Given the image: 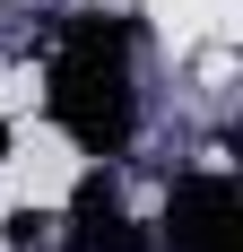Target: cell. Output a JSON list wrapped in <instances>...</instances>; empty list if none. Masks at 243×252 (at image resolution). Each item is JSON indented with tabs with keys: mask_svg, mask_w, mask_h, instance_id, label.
<instances>
[{
	"mask_svg": "<svg viewBox=\"0 0 243 252\" xmlns=\"http://www.w3.org/2000/svg\"><path fill=\"white\" fill-rule=\"evenodd\" d=\"M156 252H243V191L226 165H191L174 174L165 191V218H156Z\"/></svg>",
	"mask_w": 243,
	"mask_h": 252,
	"instance_id": "7a4b0ae2",
	"label": "cell"
},
{
	"mask_svg": "<svg viewBox=\"0 0 243 252\" xmlns=\"http://www.w3.org/2000/svg\"><path fill=\"white\" fill-rule=\"evenodd\" d=\"M44 113L87 165H113L139 139V26L113 9H78L52 44Z\"/></svg>",
	"mask_w": 243,
	"mask_h": 252,
	"instance_id": "6da1fadb",
	"label": "cell"
},
{
	"mask_svg": "<svg viewBox=\"0 0 243 252\" xmlns=\"http://www.w3.org/2000/svg\"><path fill=\"white\" fill-rule=\"evenodd\" d=\"M52 244H61V252H156V235H148V218L122 200L113 183H104V165H96V174H87L70 200H61Z\"/></svg>",
	"mask_w": 243,
	"mask_h": 252,
	"instance_id": "3957f363",
	"label": "cell"
}]
</instances>
